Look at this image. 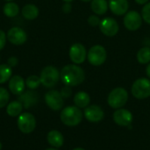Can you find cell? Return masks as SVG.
Listing matches in <instances>:
<instances>
[{
	"label": "cell",
	"instance_id": "cell-1",
	"mask_svg": "<svg viewBox=\"0 0 150 150\" xmlns=\"http://www.w3.org/2000/svg\"><path fill=\"white\" fill-rule=\"evenodd\" d=\"M60 77L65 85L74 87L84 81L85 72L77 64H69L62 68L60 72Z\"/></svg>",
	"mask_w": 150,
	"mask_h": 150
},
{
	"label": "cell",
	"instance_id": "cell-2",
	"mask_svg": "<svg viewBox=\"0 0 150 150\" xmlns=\"http://www.w3.org/2000/svg\"><path fill=\"white\" fill-rule=\"evenodd\" d=\"M62 122L68 127H76L83 120V112L77 106H67L61 112Z\"/></svg>",
	"mask_w": 150,
	"mask_h": 150
},
{
	"label": "cell",
	"instance_id": "cell-3",
	"mask_svg": "<svg viewBox=\"0 0 150 150\" xmlns=\"http://www.w3.org/2000/svg\"><path fill=\"white\" fill-rule=\"evenodd\" d=\"M128 100V92L122 87L113 89L108 95L107 103L113 109L122 108Z\"/></svg>",
	"mask_w": 150,
	"mask_h": 150
},
{
	"label": "cell",
	"instance_id": "cell-4",
	"mask_svg": "<svg viewBox=\"0 0 150 150\" xmlns=\"http://www.w3.org/2000/svg\"><path fill=\"white\" fill-rule=\"evenodd\" d=\"M40 82L43 86L46 88H53L55 86L59 81L60 72L57 68L54 66H47L40 72Z\"/></svg>",
	"mask_w": 150,
	"mask_h": 150
},
{
	"label": "cell",
	"instance_id": "cell-5",
	"mask_svg": "<svg viewBox=\"0 0 150 150\" xmlns=\"http://www.w3.org/2000/svg\"><path fill=\"white\" fill-rule=\"evenodd\" d=\"M132 95L138 99H144L150 97V80L148 78H139L132 85Z\"/></svg>",
	"mask_w": 150,
	"mask_h": 150
},
{
	"label": "cell",
	"instance_id": "cell-6",
	"mask_svg": "<svg viewBox=\"0 0 150 150\" xmlns=\"http://www.w3.org/2000/svg\"><path fill=\"white\" fill-rule=\"evenodd\" d=\"M106 50L101 45H95L91 47L87 54V59L93 66H101L106 61Z\"/></svg>",
	"mask_w": 150,
	"mask_h": 150
},
{
	"label": "cell",
	"instance_id": "cell-7",
	"mask_svg": "<svg viewBox=\"0 0 150 150\" xmlns=\"http://www.w3.org/2000/svg\"><path fill=\"white\" fill-rule=\"evenodd\" d=\"M18 129L24 134L32 133L36 127V120L34 116L30 112L20 114L18 118Z\"/></svg>",
	"mask_w": 150,
	"mask_h": 150
},
{
	"label": "cell",
	"instance_id": "cell-8",
	"mask_svg": "<svg viewBox=\"0 0 150 150\" xmlns=\"http://www.w3.org/2000/svg\"><path fill=\"white\" fill-rule=\"evenodd\" d=\"M45 102L47 105L53 111H59L63 106V98L58 91H49L45 95Z\"/></svg>",
	"mask_w": 150,
	"mask_h": 150
},
{
	"label": "cell",
	"instance_id": "cell-9",
	"mask_svg": "<svg viewBox=\"0 0 150 150\" xmlns=\"http://www.w3.org/2000/svg\"><path fill=\"white\" fill-rule=\"evenodd\" d=\"M7 40L13 45L20 46L27 40V33L25 31L18 26H14L7 32Z\"/></svg>",
	"mask_w": 150,
	"mask_h": 150
},
{
	"label": "cell",
	"instance_id": "cell-10",
	"mask_svg": "<svg viewBox=\"0 0 150 150\" xmlns=\"http://www.w3.org/2000/svg\"><path fill=\"white\" fill-rule=\"evenodd\" d=\"M142 24V17L135 11H130L124 17V25L129 31L138 30Z\"/></svg>",
	"mask_w": 150,
	"mask_h": 150
},
{
	"label": "cell",
	"instance_id": "cell-11",
	"mask_svg": "<svg viewBox=\"0 0 150 150\" xmlns=\"http://www.w3.org/2000/svg\"><path fill=\"white\" fill-rule=\"evenodd\" d=\"M87 57V51L85 47L81 43H75L69 48V58L75 64H81L84 62Z\"/></svg>",
	"mask_w": 150,
	"mask_h": 150
},
{
	"label": "cell",
	"instance_id": "cell-12",
	"mask_svg": "<svg viewBox=\"0 0 150 150\" xmlns=\"http://www.w3.org/2000/svg\"><path fill=\"white\" fill-rule=\"evenodd\" d=\"M99 29L105 36L112 37L115 36L119 32V24L112 18H105L100 21Z\"/></svg>",
	"mask_w": 150,
	"mask_h": 150
},
{
	"label": "cell",
	"instance_id": "cell-13",
	"mask_svg": "<svg viewBox=\"0 0 150 150\" xmlns=\"http://www.w3.org/2000/svg\"><path fill=\"white\" fill-rule=\"evenodd\" d=\"M114 122L120 127H129L133 122V114L130 111L123 108L117 109L113 113Z\"/></svg>",
	"mask_w": 150,
	"mask_h": 150
},
{
	"label": "cell",
	"instance_id": "cell-14",
	"mask_svg": "<svg viewBox=\"0 0 150 150\" xmlns=\"http://www.w3.org/2000/svg\"><path fill=\"white\" fill-rule=\"evenodd\" d=\"M84 117L90 122L98 123V122H100L104 119L105 112L100 106L97 105H92L87 106L84 109Z\"/></svg>",
	"mask_w": 150,
	"mask_h": 150
},
{
	"label": "cell",
	"instance_id": "cell-15",
	"mask_svg": "<svg viewBox=\"0 0 150 150\" xmlns=\"http://www.w3.org/2000/svg\"><path fill=\"white\" fill-rule=\"evenodd\" d=\"M25 87V82L22 76L15 75L12 76L9 80V89L11 93L15 95H20L23 93Z\"/></svg>",
	"mask_w": 150,
	"mask_h": 150
},
{
	"label": "cell",
	"instance_id": "cell-16",
	"mask_svg": "<svg viewBox=\"0 0 150 150\" xmlns=\"http://www.w3.org/2000/svg\"><path fill=\"white\" fill-rule=\"evenodd\" d=\"M108 5L112 13L118 16L126 14L129 7L127 0H109Z\"/></svg>",
	"mask_w": 150,
	"mask_h": 150
},
{
	"label": "cell",
	"instance_id": "cell-17",
	"mask_svg": "<svg viewBox=\"0 0 150 150\" xmlns=\"http://www.w3.org/2000/svg\"><path fill=\"white\" fill-rule=\"evenodd\" d=\"M39 100V96L38 93L33 91H28L25 93L20 94L18 98V101L23 105V106L27 109L38 103Z\"/></svg>",
	"mask_w": 150,
	"mask_h": 150
},
{
	"label": "cell",
	"instance_id": "cell-18",
	"mask_svg": "<svg viewBox=\"0 0 150 150\" xmlns=\"http://www.w3.org/2000/svg\"><path fill=\"white\" fill-rule=\"evenodd\" d=\"M40 11L39 8L33 4H25L22 10H21V14L24 18L26 20H33L39 16Z\"/></svg>",
	"mask_w": 150,
	"mask_h": 150
},
{
	"label": "cell",
	"instance_id": "cell-19",
	"mask_svg": "<svg viewBox=\"0 0 150 150\" xmlns=\"http://www.w3.org/2000/svg\"><path fill=\"white\" fill-rule=\"evenodd\" d=\"M47 142L54 148H61L63 145V135L57 130H51L47 134Z\"/></svg>",
	"mask_w": 150,
	"mask_h": 150
},
{
	"label": "cell",
	"instance_id": "cell-20",
	"mask_svg": "<svg viewBox=\"0 0 150 150\" xmlns=\"http://www.w3.org/2000/svg\"><path fill=\"white\" fill-rule=\"evenodd\" d=\"M91 102L90 95L85 91H79L74 96V103L78 108H86Z\"/></svg>",
	"mask_w": 150,
	"mask_h": 150
},
{
	"label": "cell",
	"instance_id": "cell-21",
	"mask_svg": "<svg viewBox=\"0 0 150 150\" xmlns=\"http://www.w3.org/2000/svg\"><path fill=\"white\" fill-rule=\"evenodd\" d=\"M108 2L106 0H92L91 7L92 11L98 15L105 14L108 10Z\"/></svg>",
	"mask_w": 150,
	"mask_h": 150
},
{
	"label": "cell",
	"instance_id": "cell-22",
	"mask_svg": "<svg viewBox=\"0 0 150 150\" xmlns=\"http://www.w3.org/2000/svg\"><path fill=\"white\" fill-rule=\"evenodd\" d=\"M23 110V105L18 101H12L8 104L6 107V112L11 117H17L19 116Z\"/></svg>",
	"mask_w": 150,
	"mask_h": 150
},
{
	"label": "cell",
	"instance_id": "cell-23",
	"mask_svg": "<svg viewBox=\"0 0 150 150\" xmlns=\"http://www.w3.org/2000/svg\"><path fill=\"white\" fill-rule=\"evenodd\" d=\"M3 11H4V14L6 17H8V18H14V17H16L18 14V12H19V7L13 1L7 2L4 5Z\"/></svg>",
	"mask_w": 150,
	"mask_h": 150
},
{
	"label": "cell",
	"instance_id": "cell-24",
	"mask_svg": "<svg viewBox=\"0 0 150 150\" xmlns=\"http://www.w3.org/2000/svg\"><path fill=\"white\" fill-rule=\"evenodd\" d=\"M137 61L141 64H147L150 62V47H143L141 49H139L137 53Z\"/></svg>",
	"mask_w": 150,
	"mask_h": 150
},
{
	"label": "cell",
	"instance_id": "cell-25",
	"mask_svg": "<svg viewBox=\"0 0 150 150\" xmlns=\"http://www.w3.org/2000/svg\"><path fill=\"white\" fill-rule=\"evenodd\" d=\"M12 76L11 67H10L7 63L0 65V83H4L10 80Z\"/></svg>",
	"mask_w": 150,
	"mask_h": 150
},
{
	"label": "cell",
	"instance_id": "cell-26",
	"mask_svg": "<svg viewBox=\"0 0 150 150\" xmlns=\"http://www.w3.org/2000/svg\"><path fill=\"white\" fill-rule=\"evenodd\" d=\"M40 83H41V82H40V76H37L35 75H33V76H28L27 79L25 80V85L30 90H35V89H37L40 85Z\"/></svg>",
	"mask_w": 150,
	"mask_h": 150
},
{
	"label": "cell",
	"instance_id": "cell-27",
	"mask_svg": "<svg viewBox=\"0 0 150 150\" xmlns=\"http://www.w3.org/2000/svg\"><path fill=\"white\" fill-rule=\"evenodd\" d=\"M9 99H10V95L7 90L3 87H0V108L4 107L8 104Z\"/></svg>",
	"mask_w": 150,
	"mask_h": 150
},
{
	"label": "cell",
	"instance_id": "cell-28",
	"mask_svg": "<svg viewBox=\"0 0 150 150\" xmlns=\"http://www.w3.org/2000/svg\"><path fill=\"white\" fill-rule=\"evenodd\" d=\"M142 17L146 23L150 25V3H148L147 4H145V6L142 8Z\"/></svg>",
	"mask_w": 150,
	"mask_h": 150
},
{
	"label": "cell",
	"instance_id": "cell-29",
	"mask_svg": "<svg viewBox=\"0 0 150 150\" xmlns=\"http://www.w3.org/2000/svg\"><path fill=\"white\" fill-rule=\"evenodd\" d=\"M61 95L62 96L63 98H69L71 95H72V89L70 86H68V85H65L60 91Z\"/></svg>",
	"mask_w": 150,
	"mask_h": 150
},
{
	"label": "cell",
	"instance_id": "cell-30",
	"mask_svg": "<svg viewBox=\"0 0 150 150\" xmlns=\"http://www.w3.org/2000/svg\"><path fill=\"white\" fill-rule=\"evenodd\" d=\"M100 18L97 15H91L88 18V23L91 26H97L100 24Z\"/></svg>",
	"mask_w": 150,
	"mask_h": 150
},
{
	"label": "cell",
	"instance_id": "cell-31",
	"mask_svg": "<svg viewBox=\"0 0 150 150\" xmlns=\"http://www.w3.org/2000/svg\"><path fill=\"white\" fill-rule=\"evenodd\" d=\"M6 39H7V36L5 34V33L0 29V50H2L5 44H6Z\"/></svg>",
	"mask_w": 150,
	"mask_h": 150
},
{
	"label": "cell",
	"instance_id": "cell-32",
	"mask_svg": "<svg viewBox=\"0 0 150 150\" xmlns=\"http://www.w3.org/2000/svg\"><path fill=\"white\" fill-rule=\"evenodd\" d=\"M18 63V59L16 56H11V57L8 59V61H7V64H8L10 67H11V68L17 66Z\"/></svg>",
	"mask_w": 150,
	"mask_h": 150
},
{
	"label": "cell",
	"instance_id": "cell-33",
	"mask_svg": "<svg viewBox=\"0 0 150 150\" xmlns=\"http://www.w3.org/2000/svg\"><path fill=\"white\" fill-rule=\"evenodd\" d=\"M62 11L65 13H69L71 11V4L70 3L65 2V4L62 5Z\"/></svg>",
	"mask_w": 150,
	"mask_h": 150
},
{
	"label": "cell",
	"instance_id": "cell-34",
	"mask_svg": "<svg viewBox=\"0 0 150 150\" xmlns=\"http://www.w3.org/2000/svg\"><path fill=\"white\" fill-rule=\"evenodd\" d=\"M135 2L138 4H145L149 2V0H135Z\"/></svg>",
	"mask_w": 150,
	"mask_h": 150
},
{
	"label": "cell",
	"instance_id": "cell-35",
	"mask_svg": "<svg viewBox=\"0 0 150 150\" xmlns=\"http://www.w3.org/2000/svg\"><path fill=\"white\" fill-rule=\"evenodd\" d=\"M146 73H147V76L150 78V63H149V65L147 66V69H146Z\"/></svg>",
	"mask_w": 150,
	"mask_h": 150
},
{
	"label": "cell",
	"instance_id": "cell-36",
	"mask_svg": "<svg viewBox=\"0 0 150 150\" xmlns=\"http://www.w3.org/2000/svg\"><path fill=\"white\" fill-rule=\"evenodd\" d=\"M72 150H85L84 149H83V148H76V149H74Z\"/></svg>",
	"mask_w": 150,
	"mask_h": 150
},
{
	"label": "cell",
	"instance_id": "cell-37",
	"mask_svg": "<svg viewBox=\"0 0 150 150\" xmlns=\"http://www.w3.org/2000/svg\"><path fill=\"white\" fill-rule=\"evenodd\" d=\"M64 2H67V3H71L72 1H74V0H63Z\"/></svg>",
	"mask_w": 150,
	"mask_h": 150
},
{
	"label": "cell",
	"instance_id": "cell-38",
	"mask_svg": "<svg viewBox=\"0 0 150 150\" xmlns=\"http://www.w3.org/2000/svg\"><path fill=\"white\" fill-rule=\"evenodd\" d=\"M83 2H91V1H92V0H82Z\"/></svg>",
	"mask_w": 150,
	"mask_h": 150
},
{
	"label": "cell",
	"instance_id": "cell-39",
	"mask_svg": "<svg viewBox=\"0 0 150 150\" xmlns=\"http://www.w3.org/2000/svg\"><path fill=\"white\" fill-rule=\"evenodd\" d=\"M46 150H57V149H46Z\"/></svg>",
	"mask_w": 150,
	"mask_h": 150
},
{
	"label": "cell",
	"instance_id": "cell-40",
	"mask_svg": "<svg viewBox=\"0 0 150 150\" xmlns=\"http://www.w3.org/2000/svg\"><path fill=\"white\" fill-rule=\"evenodd\" d=\"M6 2H11V1H13V0H5Z\"/></svg>",
	"mask_w": 150,
	"mask_h": 150
},
{
	"label": "cell",
	"instance_id": "cell-41",
	"mask_svg": "<svg viewBox=\"0 0 150 150\" xmlns=\"http://www.w3.org/2000/svg\"><path fill=\"white\" fill-rule=\"evenodd\" d=\"M2 149V144H1V142H0V150Z\"/></svg>",
	"mask_w": 150,
	"mask_h": 150
}]
</instances>
